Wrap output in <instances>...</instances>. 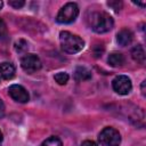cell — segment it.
I'll return each instance as SVG.
<instances>
[{
    "mask_svg": "<svg viewBox=\"0 0 146 146\" xmlns=\"http://www.w3.org/2000/svg\"><path fill=\"white\" fill-rule=\"evenodd\" d=\"M59 41L62 49L68 54H76L84 47V41L79 35L68 31H62L59 33Z\"/></svg>",
    "mask_w": 146,
    "mask_h": 146,
    "instance_id": "1",
    "label": "cell"
},
{
    "mask_svg": "<svg viewBox=\"0 0 146 146\" xmlns=\"http://www.w3.org/2000/svg\"><path fill=\"white\" fill-rule=\"evenodd\" d=\"M89 21H90V27L96 33L108 32L114 25L113 18L107 13H104V11L92 13L90 18H89Z\"/></svg>",
    "mask_w": 146,
    "mask_h": 146,
    "instance_id": "2",
    "label": "cell"
},
{
    "mask_svg": "<svg viewBox=\"0 0 146 146\" xmlns=\"http://www.w3.org/2000/svg\"><path fill=\"white\" fill-rule=\"evenodd\" d=\"M79 15V7L75 2H68L64 5L56 16V21L60 24H70L75 21Z\"/></svg>",
    "mask_w": 146,
    "mask_h": 146,
    "instance_id": "3",
    "label": "cell"
},
{
    "mask_svg": "<svg viewBox=\"0 0 146 146\" xmlns=\"http://www.w3.org/2000/svg\"><path fill=\"white\" fill-rule=\"evenodd\" d=\"M98 140L102 146H119L121 144V135L116 129L106 127L100 131Z\"/></svg>",
    "mask_w": 146,
    "mask_h": 146,
    "instance_id": "4",
    "label": "cell"
},
{
    "mask_svg": "<svg viewBox=\"0 0 146 146\" xmlns=\"http://www.w3.org/2000/svg\"><path fill=\"white\" fill-rule=\"evenodd\" d=\"M21 66L22 68L27 73H34L39 71L42 66L40 58L34 54H27L21 59Z\"/></svg>",
    "mask_w": 146,
    "mask_h": 146,
    "instance_id": "5",
    "label": "cell"
},
{
    "mask_svg": "<svg viewBox=\"0 0 146 146\" xmlns=\"http://www.w3.org/2000/svg\"><path fill=\"white\" fill-rule=\"evenodd\" d=\"M112 87L114 91L119 95H128L131 91L132 83L130 78L127 75H117L113 81H112Z\"/></svg>",
    "mask_w": 146,
    "mask_h": 146,
    "instance_id": "6",
    "label": "cell"
},
{
    "mask_svg": "<svg viewBox=\"0 0 146 146\" xmlns=\"http://www.w3.org/2000/svg\"><path fill=\"white\" fill-rule=\"evenodd\" d=\"M8 92L10 95V97L18 103H27L30 99V96H29V92L26 91V89L19 84L10 86L8 89Z\"/></svg>",
    "mask_w": 146,
    "mask_h": 146,
    "instance_id": "7",
    "label": "cell"
},
{
    "mask_svg": "<svg viewBox=\"0 0 146 146\" xmlns=\"http://www.w3.org/2000/svg\"><path fill=\"white\" fill-rule=\"evenodd\" d=\"M132 39H133L132 32H131L130 30H127V29L121 30V31L116 34V41H117V43H119L120 46H122V47L130 44L131 41H132Z\"/></svg>",
    "mask_w": 146,
    "mask_h": 146,
    "instance_id": "8",
    "label": "cell"
},
{
    "mask_svg": "<svg viewBox=\"0 0 146 146\" xmlns=\"http://www.w3.org/2000/svg\"><path fill=\"white\" fill-rule=\"evenodd\" d=\"M0 75L5 80H10L15 76V67L11 63H0Z\"/></svg>",
    "mask_w": 146,
    "mask_h": 146,
    "instance_id": "9",
    "label": "cell"
},
{
    "mask_svg": "<svg viewBox=\"0 0 146 146\" xmlns=\"http://www.w3.org/2000/svg\"><path fill=\"white\" fill-rule=\"evenodd\" d=\"M131 57L137 63H140V64H144L145 63V50H144V48H143L141 44H137V46H135L132 48V50H131Z\"/></svg>",
    "mask_w": 146,
    "mask_h": 146,
    "instance_id": "10",
    "label": "cell"
},
{
    "mask_svg": "<svg viewBox=\"0 0 146 146\" xmlns=\"http://www.w3.org/2000/svg\"><path fill=\"white\" fill-rule=\"evenodd\" d=\"M74 79L76 81L89 80V79H91V72L84 66H79L74 71Z\"/></svg>",
    "mask_w": 146,
    "mask_h": 146,
    "instance_id": "11",
    "label": "cell"
},
{
    "mask_svg": "<svg viewBox=\"0 0 146 146\" xmlns=\"http://www.w3.org/2000/svg\"><path fill=\"white\" fill-rule=\"evenodd\" d=\"M108 64L111 66H122L124 64V56L120 52H112L110 56H108Z\"/></svg>",
    "mask_w": 146,
    "mask_h": 146,
    "instance_id": "12",
    "label": "cell"
},
{
    "mask_svg": "<svg viewBox=\"0 0 146 146\" xmlns=\"http://www.w3.org/2000/svg\"><path fill=\"white\" fill-rule=\"evenodd\" d=\"M41 146H63V144H62V140H60L58 137L51 136V137L47 138V139L41 144Z\"/></svg>",
    "mask_w": 146,
    "mask_h": 146,
    "instance_id": "13",
    "label": "cell"
},
{
    "mask_svg": "<svg viewBox=\"0 0 146 146\" xmlns=\"http://www.w3.org/2000/svg\"><path fill=\"white\" fill-rule=\"evenodd\" d=\"M54 79H55V81L58 84H62L63 86V84H66V82L68 81V74L65 73V72H58V73L55 74Z\"/></svg>",
    "mask_w": 146,
    "mask_h": 146,
    "instance_id": "14",
    "label": "cell"
},
{
    "mask_svg": "<svg viewBox=\"0 0 146 146\" xmlns=\"http://www.w3.org/2000/svg\"><path fill=\"white\" fill-rule=\"evenodd\" d=\"M8 36V30L6 23L0 18V40H6Z\"/></svg>",
    "mask_w": 146,
    "mask_h": 146,
    "instance_id": "15",
    "label": "cell"
},
{
    "mask_svg": "<svg viewBox=\"0 0 146 146\" xmlns=\"http://www.w3.org/2000/svg\"><path fill=\"white\" fill-rule=\"evenodd\" d=\"M15 49L18 51V52H22L24 50L27 49V42L25 40H18L16 43H15Z\"/></svg>",
    "mask_w": 146,
    "mask_h": 146,
    "instance_id": "16",
    "label": "cell"
},
{
    "mask_svg": "<svg viewBox=\"0 0 146 146\" xmlns=\"http://www.w3.org/2000/svg\"><path fill=\"white\" fill-rule=\"evenodd\" d=\"M8 3H9V6H11V7L16 8V9L22 8L25 5V2L23 0H10V1H8Z\"/></svg>",
    "mask_w": 146,
    "mask_h": 146,
    "instance_id": "17",
    "label": "cell"
},
{
    "mask_svg": "<svg viewBox=\"0 0 146 146\" xmlns=\"http://www.w3.org/2000/svg\"><path fill=\"white\" fill-rule=\"evenodd\" d=\"M107 5L111 8H113L114 10H116V11L122 8V2L121 1H107Z\"/></svg>",
    "mask_w": 146,
    "mask_h": 146,
    "instance_id": "18",
    "label": "cell"
},
{
    "mask_svg": "<svg viewBox=\"0 0 146 146\" xmlns=\"http://www.w3.org/2000/svg\"><path fill=\"white\" fill-rule=\"evenodd\" d=\"M81 146H97V144L95 141H92V140H84L81 144Z\"/></svg>",
    "mask_w": 146,
    "mask_h": 146,
    "instance_id": "19",
    "label": "cell"
},
{
    "mask_svg": "<svg viewBox=\"0 0 146 146\" xmlns=\"http://www.w3.org/2000/svg\"><path fill=\"white\" fill-rule=\"evenodd\" d=\"M3 115H5V105H3V103L0 98V117H2Z\"/></svg>",
    "mask_w": 146,
    "mask_h": 146,
    "instance_id": "20",
    "label": "cell"
},
{
    "mask_svg": "<svg viewBox=\"0 0 146 146\" xmlns=\"http://www.w3.org/2000/svg\"><path fill=\"white\" fill-rule=\"evenodd\" d=\"M133 3H135V5H137V6H140V7H143V8L145 7V2H138V1H137V2H135V1H133Z\"/></svg>",
    "mask_w": 146,
    "mask_h": 146,
    "instance_id": "21",
    "label": "cell"
},
{
    "mask_svg": "<svg viewBox=\"0 0 146 146\" xmlns=\"http://www.w3.org/2000/svg\"><path fill=\"white\" fill-rule=\"evenodd\" d=\"M2 139H3V136H2V132L0 131V144H1V141H2Z\"/></svg>",
    "mask_w": 146,
    "mask_h": 146,
    "instance_id": "22",
    "label": "cell"
},
{
    "mask_svg": "<svg viewBox=\"0 0 146 146\" xmlns=\"http://www.w3.org/2000/svg\"><path fill=\"white\" fill-rule=\"evenodd\" d=\"M2 6H3V2H2V1H0V9L2 8Z\"/></svg>",
    "mask_w": 146,
    "mask_h": 146,
    "instance_id": "23",
    "label": "cell"
},
{
    "mask_svg": "<svg viewBox=\"0 0 146 146\" xmlns=\"http://www.w3.org/2000/svg\"><path fill=\"white\" fill-rule=\"evenodd\" d=\"M0 146H1V145H0Z\"/></svg>",
    "mask_w": 146,
    "mask_h": 146,
    "instance_id": "24",
    "label": "cell"
}]
</instances>
